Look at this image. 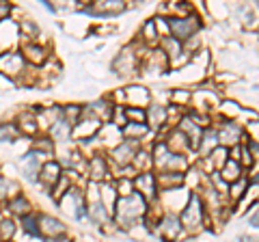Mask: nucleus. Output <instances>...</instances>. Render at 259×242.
I'll list each match as a JSON object with an SVG mask.
<instances>
[{
	"label": "nucleus",
	"instance_id": "31",
	"mask_svg": "<svg viewBox=\"0 0 259 242\" xmlns=\"http://www.w3.org/2000/svg\"><path fill=\"white\" fill-rule=\"evenodd\" d=\"M13 231H15L13 221H9V219L0 221V240H9L13 236Z\"/></svg>",
	"mask_w": 259,
	"mask_h": 242
},
{
	"label": "nucleus",
	"instance_id": "32",
	"mask_svg": "<svg viewBox=\"0 0 259 242\" xmlns=\"http://www.w3.org/2000/svg\"><path fill=\"white\" fill-rule=\"evenodd\" d=\"M15 136H18V130L13 126H0V143H11L15 141Z\"/></svg>",
	"mask_w": 259,
	"mask_h": 242
},
{
	"label": "nucleus",
	"instance_id": "22",
	"mask_svg": "<svg viewBox=\"0 0 259 242\" xmlns=\"http://www.w3.org/2000/svg\"><path fill=\"white\" fill-rule=\"evenodd\" d=\"M24 56H26V61L35 63V65H39V63L46 61V50L44 46H37V44H26L24 46Z\"/></svg>",
	"mask_w": 259,
	"mask_h": 242
},
{
	"label": "nucleus",
	"instance_id": "27",
	"mask_svg": "<svg viewBox=\"0 0 259 242\" xmlns=\"http://www.w3.org/2000/svg\"><path fill=\"white\" fill-rule=\"evenodd\" d=\"M125 117L130 119V124H143V121L147 119V110L130 106V108H125Z\"/></svg>",
	"mask_w": 259,
	"mask_h": 242
},
{
	"label": "nucleus",
	"instance_id": "2",
	"mask_svg": "<svg viewBox=\"0 0 259 242\" xmlns=\"http://www.w3.org/2000/svg\"><path fill=\"white\" fill-rule=\"evenodd\" d=\"M166 24H168V33H171L173 39H177L180 44L194 37L199 30V20L194 18V15H175V18H168Z\"/></svg>",
	"mask_w": 259,
	"mask_h": 242
},
{
	"label": "nucleus",
	"instance_id": "6",
	"mask_svg": "<svg viewBox=\"0 0 259 242\" xmlns=\"http://www.w3.org/2000/svg\"><path fill=\"white\" fill-rule=\"evenodd\" d=\"M184 136H186V141H188V145L190 147H194L197 149V145H199V139H201V126L194 121L192 117H182L180 119V128H177Z\"/></svg>",
	"mask_w": 259,
	"mask_h": 242
},
{
	"label": "nucleus",
	"instance_id": "11",
	"mask_svg": "<svg viewBox=\"0 0 259 242\" xmlns=\"http://www.w3.org/2000/svg\"><path fill=\"white\" fill-rule=\"evenodd\" d=\"M65 231V225L54 219V216H39V233L41 236H48V238H56L61 236Z\"/></svg>",
	"mask_w": 259,
	"mask_h": 242
},
{
	"label": "nucleus",
	"instance_id": "15",
	"mask_svg": "<svg viewBox=\"0 0 259 242\" xmlns=\"http://www.w3.org/2000/svg\"><path fill=\"white\" fill-rule=\"evenodd\" d=\"M125 95H127L130 106H134V108H143L145 104L149 102V91L143 87H130L125 91Z\"/></svg>",
	"mask_w": 259,
	"mask_h": 242
},
{
	"label": "nucleus",
	"instance_id": "28",
	"mask_svg": "<svg viewBox=\"0 0 259 242\" xmlns=\"http://www.w3.org/2000/svg\"><path fill=\"white\" fill-rule=\"evenodd\" d=\"M9 208L13 210L15 214H28V201H26V197H15V199H11L9 201Z\"/></svg>",
	"mask_w": 259,
	"mask_h": 242
},
{
	"label": "nucleus",
	"instance_id": "9",
	"mask_svg": "<svg viewBox=\"0 0 259 242\" xmlns=\"http://www.w3.org/2000/svg\"><path fill=\"white\" fill-rule=\"evenodd\" d=\"M134 156H136V141H123L121 145H117V147L112 149V160L121 167L132 163Z\"/></svg>",
	"mask_w": 259,
	"mask_h": 242
},
{
	"label": "nucleus",
	"instance_id": "36",
	"mask_svg": "<svg viewBox=\"0 0 259 242\" xmlns=\"http://www.w3.org/2000/svg\"><path fill=\"white\" fill-rule=\"evenodd\" d=\"M250 225H253V229H257V212H253V219H250Z\"/></svg>",
	"mask_w": 259,
	"mask_h": 242
},
{
	"label": "nucleus",
	"instance_id": "20",
	"mask_svg": "<svg viewBox=\"0 0 259 242\" xmlns=\"http://www.w3.org/2000/svg\"><path fill=\"white\" fill-rule=\"evenodd\" d=\"M182 182H184V175H182V173H171V171H166V173H162L160 177H156V184H158V186H164V188H168V190L182 186Z\"/></svg>",
	"mask_w": 259,
	"mask_h": 242
},
{
	"label": "nucleus",
	"instance_id": "23",
	"mask_svg": "<svg viewBox=\"0 0 259 242\" xmlns=\"http://www.w3.org/2000/svg\"><path fill=\"white\" fill-rule=\"evenodd\" d=\"M162 169H164V171H171V173H182L188 169V160H186L182 154H171Z\"/></svg>",
	"mask_w": 259,
	"mask_h": 242
},
{
	"label": "nucleus",
	"instance_id": "17",
	"mask_svg": "<svg viewBox=\"0 0 259 242\" xmlns=\"http://www.w3.org/2000/svg\"><path fill=\"white\" fill-rule=\"evenodd\" d=\"M121 132H123L125 136H130L127 141H136V143H139L143 136L149 134V126L147 124H130V121H127V124H123V130H121Z\"/></svg>",
	"mask_w": 259,
	"mask_h": 242
},
{
	"label": "nucleus",
	"instance_id": "18",
	"mask_svg": "<svg viewBox=\"0 0 259 242\" xmlns=\"http://www.w3.org/2000/svg\"><path fill=\"white\" fill-rule=\"evenodd\" d=\"M221 177L227 180V182H231V184L236 180H240L242 177V167H240L238 160H227L225 167L221 169Z\"/></svg>",
	"mask_w": 259,
	"mask_h": 242
},
{
	"label": "nucleus",
	"instance_id": "12",
	"mask_svg": "<svg viewBox=\"0 0 259 242\" xmlns=\"http://www.w3.org/2000/svg\"><path fill=\"white\" fill-rule=\"evenodd\" d=\"M218 143L223 145H238V141L242 139V128L233 121H227V124L221 128V132H216Z\"/></svg>",
	"mask_w": 259,
	"mask_h": 242
},
{
	"label": "nucleus",
	"instance_id": "5",
	"mask_svg": "<svg viewBox=\"0 0 259 242\" xmlns=\"http://www.w3.org/2000/svg\"><path fill=\"white\" fill-rule=\"evenodd\" d=\"M0 71L9 76H20L24 71V56L18 52H7L0 56Z\"/></svg>",
	"mask_w": 259,
	"mask_h": 242
},
{
	"label": "nucleus",
	"instance_id": "16",
	"mask_svg": "<svg viewBox=\"0 0 259 242\" xmlns=\"http://www.w3.org/2000/svg\"><path fill=\"white\" fill-rule=\"evenodd\" d=\"M100 130V119L97 117H89V119H84L82 124H78L76 128H71V132H74L76 136H87V139H91V136H95V132Z\"/></svg>",
	"mask_w": 259,
	"mask_h": 242
},
{
	"label": "nucleus",
	"instance_id": "38",
	"mask_svg": "<svg viewBox=\"0 0 259 242\" xmlns=\"http://www.w3.org/2000/svg\"><path fill=\"white\" fill-rule=\"evenodd\" d=\"M0 242H9V240H0Z\"/></svg>",
	"mask_w": 259,
	"mask_h": 242
},
{
	"label": "nucleus",
	"instance_id": "37",
	"mask_svg": "<svg viewBox=\"0 0 259 242\" xmlns=\"http://www.w3.org/2000/svg\"><path fill=\"white\" fill-rule=\"evenodd\" d=\"M238 242H255V240H253V238H250V236H242V238H240Z\"/></svg>",
	"mask_w": 259,
	"mask_h": 242
},
{
	"label": "nucleus",
	"instance_id": "33",
	"mask_svg": "<svg viewBox=\"0 0 259 242\" xmlns=\"http://www.w3.org/2000/svg\"><path fill=\"white\" fill-rule=\"evenodd\" d=\"M244 188H246V182H244V180H236V182H233V184H231V192H229L231 199L238 201L242 195H244Z\"/></svg>",
	"mask_w": 259,
	"mask_h": 242
},
{
	"label": "nucleus",
	"instance_id": "25",
	"mask_svg": "<svg viewBox=\"0 0 259 242\" xmlns=\"http://www.w3.org/2000/svg\"><path fill=\"white\" fill-rule=\"evenodd\" d=\"M22 223H24V231L26 233H30V236H41V233H39V216H35V214H24L22 216Z\"/></svg>",
	"mask_w": 259,
	"mask_h": 242
},
{
	"label": "nucleus",
	"instance_id": "24",
	"mask_svg": "<svg viewBox=\"0 0 259 242\" xmlns=\"http://www.w3.org/2000/svg\"><path fill=\"white\" fill-rule=\"evenodd\" d=\"M106 175H108L106 160L100 158V156H93V160H91V177L97 182V180H104Z\"/></svg>",
	"mask_w": 259,
	"mask_h": 242
},
{
	"label": "nucleus",
	"instance_id": "14",
	"mask_svg": "<svg viewBox=\"0 0 259 242\" xmlns=\"http://www.w3.org/2000/svg\"><path fill=\"white\" fill-rule=\"evenodd\" d=\"M218 147V136H216V130L214 128H207V130L201 132V139H199V145L197 149L201 154H209V151H214Z\"/></svg>",
	"mask_w": 259,
	"mask_h": 242
},
{
	"label": "nucleus",
	"instance_id": "26",
	"mask_svg": "<svg viewBox=\"0 0 259 242\" xmlns=\"http://www.w3.org/2000/svg\"><path fill=\"white\" fill-rule=\"evenodd\" d=\"M69 188H71V180H69L67 175H61V177H59V182L54 184V190H52L54 199H59V201H61V199L69 192Z\"/></svg>",
	"mask_w": 259,
	"mask_h": 242
},
{
	"label": "nucleus",
	"instance_id": "1",
	"mask_svg": "<svg viewBox=\"0 0 259 242\" xmlns=\"http://www.w3.org/2000/svg\"><path fill=\"white\" fill-rule=\"evenodd\" d=\"M147 212V201H145L139 192H132L127 197H121L119 204L115 206V216L117 221L123 225V227H130L139 216H143Z\"/></svg>",
	"mask_w": 259,
	"mask_h": 242
},
{
	"label": "nucleus",
	"instance_id": "3",
	"mask_svg": "<svg viewBox=\"0 0 259 242\" xmlns=\"http://www.w3.org/2000/svg\"><path fill=\"white\" fill-rule=\"evenodd\" d=\"M203 208L205 206H203V201H201V197L197 195V192H192L188 204H186V208H184L182 216H180V223L190 231L197 229L201 225V221H203Z\"/></svg>",
	"mask_w": 259,
	"mask_h": 242
},
{
	"label": "nucleus",
	"instance_id": "35",
	"mask_svg": "<svg viewBox=\"0 0 259 242\" xmlns=\"http://www.w3.org/2000/svg\"><path fill=\"white\" fill-rule=\"evenodd\" d=\"M48 242H71L69 238H65V236H56V238H50Z\"/></svg>",
	"mask_w": 259,
	"mask_h": 242
},
{
	"label": "nucleus",
	"instance_id": "13",
	"mask_svg": "<svg viewBox=\"0 0 259 242\" xmlns=\"http://www.w3.org/2000/svg\"><path fill=\"white\" fill-rule=\"evenodd\" d=\"M61 165L54 163V160H50V163H44L41 169H39V177H41V182L46 184V186H54L56 182H59L61 177Z\"/></svg>",
	"mask_w": 259,
	"mask_h": 242
},
{
	"label": "nucleus",
	"instance_id": "29",
	"mask_svg": "<svg viewBox=\"0 0 259 242\" xmlns=\"http://www.w3.org/2000/svg\"><path fill=\"white\" fill-rule=\"evenodd\" d=\"M225 156H227V149L225 147H216L214 151H209V158H212V165L218 167V169H223L225 167Z\"/></svg>",
	"mask_w": 259,
	"mask_h": 242
},
{
	"label": "nucleus",
	"instance_id": "8",
	"mask_svg": "<svg viewBox=\"0 0 259 242\" xmlns=\"http://www.w3.org/2000/svg\"><path fill=\"white\" fill-rule=\"evenodd\" d=\"M112 67H115V71H117L119 76H130V74H134V69H136V54L130 50V48H125V50L115 59Z\"/></svg>",
	"mask_w": 259,
	"mask_h": 242
},
{
	"label": "nucleus",
	"instance_id": "30",
	"mask_svg": "<svg viewBox=\"0 0 259 242\" xmlns=\"http://www.w3.org/2000/svg\"><path fill=\"white\" fill-rule=\"evenodd\" d=\"M143 35H145V42H156V39L160 37L158 33V26H156V22L149 20L147 24H145V28H143Z\"/></svg>",
	"mask_w": 259,
	"mask_h": 242
},
{
	"label": "nucleus",
	"instance_id": "19",
	"mask_svg": "<svg viewBox=\"0 0 259 242\" xmlns=\"http://www.w3.org/2000/svg\"><path fill=\"white\" fill-rule=\"evenodd\" d=\"M182 48H184V44H180L173 37H164V39H162V54H164L166 59H173L175 61L180 54H184Z\"/></svg>",
	"mask_w": 259,
	"mask_h": 242
},
{
	"label": "nucleus",
	"instance_id": "34",
	"mask_svg": "<svg viewBox=\"0 0 259 242\" xmlns=\"http://www.w3.org/2000/svg\"><path fill=\"white\" fill-rule=\"evenodd\" d=\"M9 11H11V7H9V5H7V3H0V20H7Z\"/></svg>",
	"mask_w": 259,
	"mask_h": 242
},
{
	"label": "nucleus",
	"instance_id": "7",
	"mask_svg": "<svg viewBox=\"0 0 259 242\" xmlns=\"http://www.w3.org/2000/svg\"><path fill=\"white\" fill-rule=\"evenodd\" d=\"M136 192L145 199V201H149L156 197V192H158V184H156V175H151L147 171H143L139 173V177H136Z\"/></svg>",
	"mask_w": 259,
	"mask_h": 242
},
{
	"label": "nucleus",
	"instance_id": "4",
	"mask_svg": "<svg viewBox=\"0 0 259 242\" xmlns=\"http://www.w3.org/2000/svg\"><path fill=\"white\" fill-rule=\"evenodd\" d=\"M44 158H46V154H41V151H37V149H32L30 154H26L22 158V171L30 182H37L39 169L44 165Z\"/></svg>",
	"mask_w": 259,
	"mask_h": 242
},
{
	"label": "nucleus",
	"instance_id": "10",
	"mask_svg": "<svg viewBox=\"0 0 259 242\" xmlns=\"http://www.w3.org/2000/svg\"><path fill=\"white\" fill-rule=\"evenodd\" d=\"M160 227H162L164 240H177L182 236V223H180V216H175V214H166L160 221Z\"/></svg>",
	"mask_w": 259,
	"mask_h": 242
},
{
	"label": "nucleus",
	"instance_id": "21",
	"mask_svg": "<svg viewBox=\"0 0 259 242\" xmlns=\"http://www.w3.org/2000/svg\"><path fill=\"white\" fill-rule=\"evenodd\" d=\"M166 106H160V104H153V106L147 110V119L151 121L153 128H162L166 124Z\"/></svg>",
	"mask_w": 259,
	"mask_h": 242
}]
</instances>
